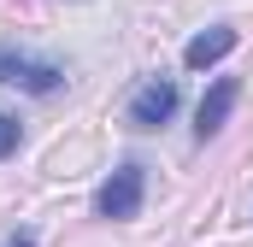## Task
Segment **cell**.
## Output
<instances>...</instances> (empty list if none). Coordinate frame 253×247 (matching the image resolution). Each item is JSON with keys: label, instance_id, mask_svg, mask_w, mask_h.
Here are the masks:
<instances>
[{"label": "cell", "instance_id": "cell-1", "mask_svg": "<svg viewBox=\"0 0 253 247\" xmlns=\"http://www.w3.org/2000/svg\"><path fill=\"white\" fill-rule=\"evenodd\" d=\"M141 194H147V177H141V165H135V159H124V165L100 183V194H94V218L124 224V218L141 212Z\"/></svg>", "mask_w": 253, "mask_h": 247}, {"label": "cell", "instance_id": "cell-2", "mask_svg": "<svg viewBox=\"0 0 253 247\" xmlns=\"http://www.w3.org/2000/svg\"><path fill=\"white\" fill-rule=\"evenodd\" d=\"M0 82H12V88H24V94H53L65 82V71L47 65V59H24L18 47H0Z\"/></svg>", "mask_w": 253, "mask_h": 247}, {"label": "cell", "instance_id": "cell-3", "mask_svg": "<svg viewBox=\"0 0 253 247\" xmlns=\"http://www.w3.org/2000/svg\"><path fill=\"white\" fill-rule=\"evenodd\" d=\"M177 100H183V94H177V82H171V77H165V82L153 77V82H141V88H135V100H129V124H135V129H159V124L177 112Z\"/></svg>", "mask_w": 253, "mask_h": 247}, {"label": "cell", "instance_id": "cell-4", "mask_svg": "<svg viewBox=\"0 0 253 247\" xmlns=\"http://www.w3.org/2000/svg\"><path fill=\"white\" fill-rule=\"evenodd\" d=\"M236 94H242V82H236V77H218V82L206 88V100H200V112H194V141H212V135L230 124Z\"/></svg>", "mask_w": 253, "mask_h": 247}, {"label": "cell", "instance_id": "cell-5", "mask_svg": "<svg viewBox=\"0 0 253 247\" xmlns=\"http://www.w3.org/2000/svg\"><path fill=\"white\" fill-rule=\"evenodd\" d=\"M230 47H236V30H230V24H212V30H200L189 47H183V65H189V71H206V65L224 59Z\"/></svg>", "mask_w": 253, "mask_h": 247}, {"label": "cell", "instance_id": "cell-6", "mask_svg": "<svg viewBox=\"0 0 253 247\" xmlns=\"http://www.w3.org/2000/svg\"><path fill=\"white\" fill-rule=\"evenodd\" d=\"M6 153H18V118L0 112V159H6Z\"/></svg>", "mask_w": 253, "mask_h": 247}, {"label": "cell", "instance_id": "cell-7", "mask_svg": "<svg viewBox=\"0 0 253 247\" xmlns=\"http://www.w3.org/2000/svg\"><path fill=\"white\" fill-rule=\"evenodd\" d=\"M6 247H36V242H30V236H12V242H6Z\"/></svg>", "mask_w": 253, "mask_h": 247}]
</instances>
